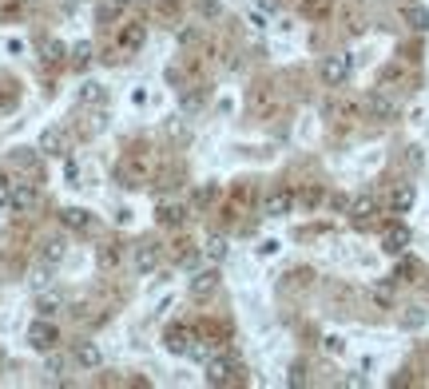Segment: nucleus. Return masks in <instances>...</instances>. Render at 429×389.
Returning a JSON list of instances; mask_svg holds the SVG:
<instances>
[{"label": "nucleus", "instance_id": "nucleus-41", "mask_svg": "<svg viewBox=\"0 0 429 389\" xmlns=\"http://www.w3.org/2000/svg\"><path fill=\"white\" fill-rule=\"evenodd\" d=\"M258 4H262L267 13H274V8H279V0H258Z\"/></svg>", "mask_w": 429, "mask_h": 389}, {"label": "nucleus", "instance_id": "nucleus-22", "mask_svg": "<svg viewBox=\"0 0 429 389\" xmlns=\"http://www.w3.org/2000/svg\"><path fill=\"white\" fill-rule=\"evenodd\" d=\"M155 219L163 222V227H179V222H187V211L183 203H160V215Z\"/></svg>", "mask_w": 429, "mask_h": 389}, {"label": "nucleus", "instance_id": "nucleus-2", "mask_svg": "<svg viewBox=\"0 0 429 389\" xmlns=\"http://www.w3.org/2000/svg\"><path fill=\"white\" fill-rule=\"evenodd\" d=\"M350 72H354V60H350L346 52L326 56V60H322V68H318V76H322V84H326V87H342L346 80H350Z\"/></svg>", "mask_w": 429, "mask_h": 389}, {"label": "nucleus", "instance_id": "nucleus-25", "mask_svg": "<svg viewBox=\"0 0 429 389\" xmlns=\"http://www.w3.org/2000/svg\"><path fill=\"white\" fill-rule=\"evenodd\" d=\"M203 255H207L211 262H223V258H227V239H223V234H211L207 246H203Z\"/></svg>", "mask_w": 429, "mask_h": 389}, {"label": "nucleus", "instance_id": "nucleus-32", "mask_svg": "<svg viewBox=\"0 0 429 389\" xmlns=\"http://www.w3.org/2000/svg\"><path fill=\"white\" fill-rule=\"evenodd\" d=\"M0 207H13V179L0 171Z\"/></svg>", "mask_w": 429, "mask_h": 389}, {"label": "nucleus", "instance_id": "nucleus-42", "mask_svg": "<svg viewBox=\"0 0 429 389\" xmlns=\"http://www.w3.org/2000/svg\"><path fill=\"white\" fill-rule=\"evenodd\" d=\"M80 4H84V0H64V8H80Z\"/></svg>", "mask_w": 429, "mask_h": 389}, {"label": "nucleus", "instance_id": "nucleus-26", "mask_svg": "<svg viewBox=\"0 0 429 389\" xmlns=\"http://www.w3.org/2000/svg\"><path fill=\"white\" fill-rule=\"evenodd\" d=\"M64 310V294H44L40 298V318H52V314H60Z\"/></svg>", "mask_w": 429, "mask_h": 389}, {"label": "nucleus", "instance_id": "nucleus-1", "mask_svg": "<svg viewBox=\"0 0 429 389\" xmlns=\"http://www.w3.org/2000/svg\"><path fill=\"white\" fill-rule=\"evenodd\" d=\"M148 179H151V155L143 147H132V151L120 159V167H115V183L135 191V187H143Z\"/></svg>", "mask_w": 429, "mask_h": 389}, {"label": "nucleus", "instance_id": "nucleus-27", "mask_svg": "<svg viewBox=\"0 0 429 389\" xmlns=\"http://www.w3.org/2000/svg\"><path fill=\"white\" fill-rule=\"evenodd\" d=\"M123 4H127V0H99L96 16L104 20V24H108V20H115V16H120V8H123Z\"/></svg>", "mask_w": 429, "mask_h": 389}, {"label": "nucleus", "instance_id": "nucleus-40", "mask_svg": "<svg viewBox=\"0 0 429 389\" xmlns=\"http://www.w3.org/2000/svg\"><path fill=\"white\" fill-rule=\"evenodd\" d=\"M326 350H330V353H342V338H326Z\"/></svg>", "mask_w": 429, "mask_h": 389}, {"label": "nucleus", "instance_id": "nucleus-8", "mask_svg": "<svg viewBox=\"0 0 429 389\" xmlns=\"http://www.w3.org/2000/svg\"><path fill=\"white\" fill-rule=\"evenodd\" d=\"M409 243H414V234H409L405 222H390V227L381 231V250H386V255H405Z\"/></svg>", "mask_w": 429, "mask_h": 389}, {"label": "nucleus", "instance_id": "nucleus-28", "mask_svg": "<svg viewBox=\"0 0 429 389\" xmlns=\"http://www.w3.org/2000/svg\"><path fill=\"white\" fill-rule=\"evenodd\" d=\"M40 258L56 267V262H60V258H64V239H48V243H44V250H40Z\"/></svg>", "mask_w": 429, "mask_h": 389}, {"label": "nucleus", "instance_id": "nucleus-7", "mask_svg": "<svg viewBox=\"0 0 429 389\" xmlns=\"http://www.w3.org/2000/svg\"><path fill=\"white\" fill-rule=\"evenodd\" d=\"M160 262H163V246L160 243H151V239H139V243H135V270H139V274L160 270Z\"/></svg>", "mask_w": 429, "mask_h": 389}, {"label": "nucleus", "instance_id": "nucleus-4", "mask_svg": "<svg viewBox=\"0 0 429 389\" xmlns=\"http://www.w3.org/2000/svg\"><path fill=\"white\" fill-rule=\"evenodd\" d=\"M28 346L36 353H52L56 346H60V330L52 326L48 318H36L32 326H28Z\"/></svg>", "mask_w": 429, "mask_h": 389}, {"label": "nucleus", "instance_id": "nucleus-12", "mask_svg": "<svg viewBox=\"0 0 429 389\" xmlns=\"http://www.w3.org/2000/svg\"><path fill=\"white\" fill-rule=\"evenodd\" d=\"M40 203V191H36V183L32 179H13V207L16 211H32Z\"/></svg>", "mask_w": 429, "mask_h": 389}, {"label": "nucleus", "instance_id": "nucleus-17", "mask_svg": "<svg viewBox=\"0 0 429 389\" xmlns=\"http://www.w3.org/2000/svg\"><path fill=\"white\" fill-rule=\"evenodd\" d=\"M60 222L68 227V231H92V211H84V207H64L60 211Z\"/></svg>", "mask_w": 429, "mask_h": 389}, {"label": "nucleus", "instance_id": "nucleus-38", "mask_svg": "<svg viewBox=\"0 0 429 389\" xmlns=\"http://www.w3.org/2000/svg\"><path fill=\"white\" fill-rule=\"evenodd\" d=\"M60 369H64V358H60V353H52V358H48V374L56 377Z\"/></svg>", "mask_w": 429, "mask_h": 389}, {"label": "nucleus", "instance_id": "nucleus-6", "mask_svg": "<svg viewBox=\"0 0 429 389\" xmlns=\"http://www.w3.org/2000/svg\"><path fill=\"white\" fill-rule=\"evenodd\" d=\"M195 338H199L195 326H171L163 334V346H167V353H175V358H187L191 346H195Z\"/></svg>", "mask_w": 429, "mask_h": 389}, {"label": "nucleus", "instance_id": "nucleus-37", "mask_svg": "<svg viewBox=\"0 0 429 389\" xmlns=\"http://www.w3.org/2000/svg\"><path fill=\"white\" fill-rule=\"evenodd\" d=\"M8 16H16V0H0V20H8Z\"/></svg>", "mask_w": 429, "mask_h": 389}, {"label": "nucleus", "instance_id": "nucleus-35", "mask_svg": "<svg viewBox=\"0 0 429 389\" xmlns=\"http://www.w3.org/2000/svg\"><path fill=\"white\" fill-rule=\"evenodd\" d=\"M374 298H378L381 306H390V302H393V286H390V282H381L378 290H374Z\"/></svg>", "mask_w": 429, "mask_h": 389}, {"label": "nucleus", "instance_id": "nucleus-14", "mask_svg": "<svg viewBox=\"0 0 429 389\" xmlns=\"http://www.w3.org/2000/svg\"><path fill=\"white\" fill-rule=\"evenodd\" d=\"M13 163H16L20 171H28V179H32V183L44 179V171H40V159H36V151H32V147H16V151H13Z\"/></svg>", "mask_w": 429, "mask_h": 389}, {"label": "nucleus", "instance_id": "nucleus-29", "mask_svg": "<svg viewBox=\"0 0 429 389\" xmlns=\"http://www.w3.org/2000/svg\"><path fill=\"white\" fill-rule=\"evenodd\" d=\"M195 258H199V250L191 243H175V262L179 267H195Z\"/></svg>", "mask_w": 429, "mask_h": 389}, {"label": "nucleus", "instance_id": "nucleus-18", "mask_svg": "<svg viewBox=\"0 0 429 389\" xmlns=\"http://www.w3.org/2000/svg\"><path fill=\"white\" fill-rule=\"evenodd\" d=\"M104 104H108V92H104V84L87 80V84L80 87V108H104Z\"/></svg>", "mask_w": 429, "mask_h": 389}, {"label": "nucleus", "instance_id": "nucleus-11", "mask_svg": "<svg viewBox=\"0 0 429 389\" xmlns=\"http://www.w3.org/2000/svg\"><path fill=\"white\" fill-rule=\"evenodd\" d=\"M143 36H148V28H143V24H123L120 36H115V52H120V56H127V52H139Z\"/></svg>", "mask_w": 429, "mask_h": 389}, {"label": "nucleus", "instance_id": "nucleus-24", "mask_svg": "<svg viewBox=\"0 0 429 389\" xmlns=\"http://www.w3.org/2000/svg\"><path fill=\"white\" fill-rule=\"evenodd\" d=\"M92 60H96V48H92V44H76V48H72V60H68V64H72L76 72H84Z\"/></svg>", "mask_w": 429, "mask_h": 389}, {"label": "nucleus", "instance_id": "nucleus-39", "mask_svg": "<svg viewBox=\"0 0 429 389\" xmlns=\"http://www.w3.org/2000/svg\"><path fill=\"white\" fill-rule=\"evenodd\" d=\"M246 24L255 28V32H262V28H267V20H262V16H258V13H251V16H246Z\"/></svg>", "mask_w": 429, "mask_h": 389}, {"label": "nucleus", "instance_id": "nucleus-5", "mask_svg": "<svg viewBox=\"0 0 429 389\" xmlns=\"http://www.w3.org/2000/svg\"><path fill=\"white\" fill-rule=\"evenodd\" d=\"M231 374H239V362H234V353L215 350V353L207 358V381H211V386H227V381H231Z\"/></svg>", "mask_w": 429, "mask_h": 389}, {"label": "nucleus", "instance_id": "nucleus-13", "mask_svg": "<svg viewBox=\"0 0 429 389\" xmlns=\"http://www.w3.org/2000/svg\"><path fill=\"white\" fill-rule=\"evenodd\" d=\"M417 203V191H414V183H398L390 191V199H386V207L393 211V215H405V211Z\"/></svg>", "mask_w": 429, "mask_h": 389}, {"label": "nucleus", "instance_id": "nucleus-19", "mask_svg": "<svg viewBox=\"0 0 429 389\" xmlns=\"http://www.w3.org/2000/svg\"><path fill=\"white\" fill-rule=\"evenodd\" d=\"M402 20H405V28H414V32H426V28H429V8H421V4H409V8H402Z\"/></svg>", "mask_w": 429, "mask_h": 389}, {"label": "nucleus", "instance_id": "nucleus-30", "mask_svg": "<svg viewBox=\"0 0 429 389\" xmlns=\"http://www.w3.org/2000/svg\"><path fill=\"white\" fill-rule=\"evenodd\" d=\"M48 278H52V262H44V258H40V267L32 270V286H36V290H44V286H48Z\"/></svg>", "mask_w": 429, "mask_h": 389}, {"label": "nucleus", "instance_id": "nucleus-36", "mask_svg": "<svg viewBox=\"0 0 429 389\" xmlns=\"http://www.w3.org/2000/svg\"><path fill=\"white\" fill-rule=\"evenodd\" d=\"M302 381H307V365L295 362V365H290V386H302Z\"/></svg>", "mask_w": 429, "mask_h": 389}, {"label": "nucleus", "instance_id": "nucleus-33", "mask_svg": "<svg viewBox=\"0 0 429 389\" xmlns=\"http://www.w3.org/2000/svg\"><path fill=\"white\" fill-rule=\"evenodd\" d=\"M421 322H426V310H409V314L402 318V326H405V330H417Z\"/></svg>", "mask_w": 429, "mask_h": 389}, {"label": "nucleus", "instance_id": "nucleus-10", "mask_svg": "<svg viewBox=\"0 0 429 389\" xmlns=\"http://www.w3.org/2000/svg\"><path fill=\"white\" fill-rule=\"evenodd\" d=\"M366 111H370V120H381V123H390V120H398V99L393 96H386V92H374V96L366 99Z\"/></svg>", "mask_w": 429, "mask_h": 389}, {"label": "nucleus", "instance_id": "nucleus-21", "mask_svg": "<svg viewBox=\"0 0 429 389\" xmlns=\"http://www.w3.org/2000/svg\"><path fill=\"white\" fill-rule=\"evenodd\" d=\"M64 52H68V48H64L60 40H52V36L40 40V64H48V68H52V64L64 60Z\"/></svg>", "mask_w": 429, "mask_h": 389}, {"label": "nucleus", "instance_id": "nucleus-9", "mask_svg": "<svg viewBox=\"0 0 429 389\" xmlns=\"http://www.w3.org/2000/svg\"><path fill=\"white\" fill-rule=\"evenodd\" d=\"M295 211V191H286V187H279V191H270L267 199H262V215L267 219H282V215H290Z\"/></svg>", "mask_w": 429, "mask_h": 389}, {"label": "nucleus", "instance_id": "nucleus-3", "mask_svg": "<svg viewBox=\"0 0 429 389\" xmlns=\"http://www.w3.org/2000/svg\"><path fill=\"white\" fill-rule=\"evenodd\" d=\"M36 151L40 155H52V159H68L72 155V135H68V127H44Z\"/></svg>", "mask_w": 429, "mask_h": 389}, {"label": "nucleus", "instance_id": "nucleus-23", "mask_svg": "<svg viewBox=\"0 0 429 389\" xmlns=\"http://www.w3.org/2000/svg\"><path fill=\"white\" fill-rule=\"evenodd\" d=\"M203 99H207V92H203V87H187L183 96H179V108H183V115L199 111V108H203Z\"/></svg>", "mask_w": 429, "mask_h": 389}, {"label": "nucleus", "instance_id": "nucleus-34", "mask_svg": "<svg viewBox=\"0 0 429 389\" xmlns=\"http://www.w3.org/2000/svg\"><path fill=\"white\" fill-rule=\"evenodd\" d=\"M99 262H104V267H115V243L99 246Z\"/></svg>", "mask_w": 429, "mask_h": 389}, {"label": "nucleus", "instance_id": "nucleus-16", "mask_svg": "<svg viewBox=\"0 0 429 389\" xmlns=\"http://www.w3.org/2000/svg\"><path fill=\"white\" fill-rule=\"evenodd\" d=\"M219 270H203V274H195L191 278V298H211V294L219 290Z\"/></svg>", "mask_w": 429, "mask_h": 389}, {"label": "nucleus", "instance_id": "nucleus-31", "mask_svg": "<svg viewBox=\"0 0 429 389\" xmlns=\"http://www.w3.org/2000/svg\"><path fill=\"white\" fill-rule=\"evenodd\" d=\"M16 96H20V92H16V84H13V80H0V108H13V104H16Z\"/></svg>", "mask_w": 429, "mask_h": 389}, {"label": "nucleus", "instance_id": "nucleus-20", "mask_svg": "<svg viewBox=\"0 0 429 389\" xmlns=\"http://www.w3.org/2000/svg\"><path fill=\"white\" fill-rule=\"evenodd\" d=\"M72 358H76V365H80V369H96V365L104 362V358H99V350L92 346V341H80Z\"/></svg>", "mask_w": 429, "mask_h": 389}, {"label": "nucleus", "instance_id": "nucleus-15", "mask_svg": "<svg viewBox=\"0 0 429 389\" xmlns=\"http://www.w3.org/2000/svg\"><path fill=\"white\" fill-rule=\"evenodd\" d=\"M374 215H378V199H374V194H358L354 203H350V219H354L358 227H366Z\"/></svg>", "mask_w": 429, "mask_h": 389}]
</instances>
